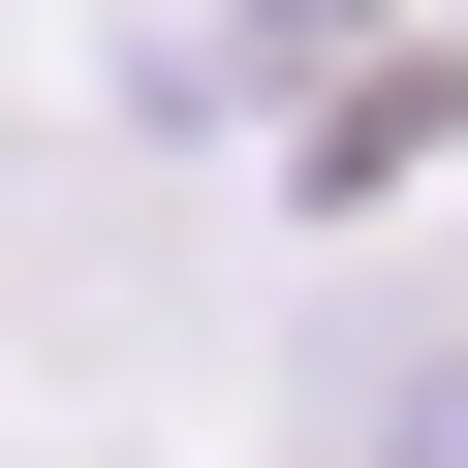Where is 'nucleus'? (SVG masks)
Segmentation results:
<instances>
[{"mask_svg": "<svg viewBox=\"0 0 468 468\" xmlns=\"http://www.w3.org/2000/svg\"><path fill=\"white\" fill-rule=\"evenodd\" d=\"M406 468H468V375H437V406H406Z\"/></svg>", "mask_w": 468, "mask_h": 468, "instance_id": "1", "label": "nucleus"}]
</instances>
